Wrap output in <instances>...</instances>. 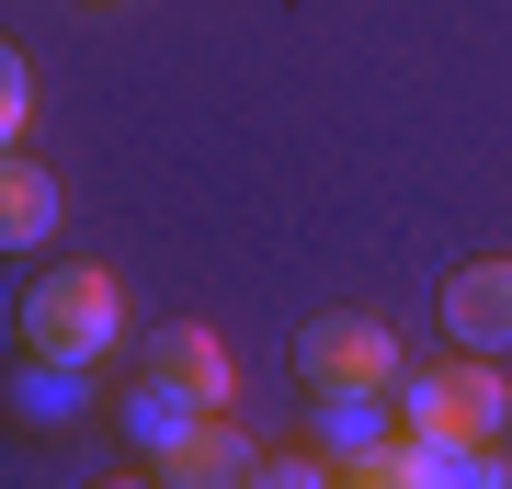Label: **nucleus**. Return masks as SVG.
<instances>
[{
	"label": "nucleus",
	"mask_w": 512,
	"mask_h": 489,
	"mask_svg": "<svg viewBox=\"0 0 512 489\" xmlns=\"http://www.w3.org/2000/svg\"><path fill=\"white\" fill-rule=\"evenodd\" d=\"M114 342H126V285H114V262H69V273H46V285L23 296V353L103 364Z\"/></svg>",
	"instance_id": "f257e3e1"
},
{
	"label": "nucleus",
	"mask_w": 512,
	"mask_h": 489,
	"mask_svg": "<svg viewBox=\"0 0 512 489\" xmlns=\"http://www.w3.org/2000/svg\"><path fill=\"white\" fill-rule=\"evenodd\" d=\"M512 421V387L490 353H456V364H421L399 376V433H433V444H490Z\"/></svg>",
	"instance_id": "f03ea898"
},
{
	"label": "nucleus",
	"mask_w": 512,
	"mask_h": 489,
	"mask_svg": "<svg viewBox=\"0 0 512 489\" xmlns=\"http://www.w3.org/2000/svg\"><path fill=\"white\" fill-rule=\"evenodd\" d=\"M296 376H308V387H353V399H399L410 353H399L387 319L342 308V319H308V330H296Z\"/></svg>",
	"instance_id": "7ed1b4c3"
},
{
	"label": "nucleus",
	"mask_w": 512,
	"mask_h": 489,
	"mask_svg": "<svg viewBox=\"0 0 512 489\" xmlns=\"http://www.w3.org/2000/svg\"><path fill=\"white\" fill-rule=\"evenodd\" d=\"M160 489H262V444L228 410H205L183 444H160Z\"/></svg>",
	"instance_id": "20e7f679"
},
{
	"label": "nucleus",
	"mask_w": 512,
	"mask_h": 489,
	"mask_svg": "<svg viewBox=\"0 0 512 489\" xmlns=\"http://www.w3.org/2000/svg\"><path fill=\"white\" fill-rule=\"evenodd\" d=\"M444 342L456 353H512V262L444 273Z\"/></svg>",
	"instance_id": "39448f33"
},
{
	"label": "nucleus",
	"mask_w": 512,
	"mask_h": 489,
	"mask_svg": "<svg viewBox=\"0 0 512 489\" xmlns=\"http://www.w3.org/2000/svg\"><path fill=\"white\" fill-rule=\"evenodd\" d=\"M399 444V399H353V387H319V455L365 467V455Z\"/></svg>",
	"instance_id": "423d86ee"
},
{
	"label": "nucleus",
	"mask_w": 512,
	"mask_h": 489,
	"mask_svg": "<svg viewBox=\"0 0 512 489\" xmlns=\"http://www.w3.org/2000/svg\"><path fill=\"white\" fill-rule=\"evenodd\" d=\"M148 364H160L171 387H194L205 410H228V387H239V364H228L217 330H160V342H148Z\"/></svg>",
	"instance_id": "0eeeda50"
},
{
	"label": "nucleus",
	"mask_w": 512,
	"mask_h": 489,
	"mask_svg": "<svg viewBox=\"0 0 512 489\" xmlns=\"http://www.w3.org/2000/svg\"><path fill=\"white\" fill-rule=\"evenodd\" d=\"M114 410H126V433H137L148 455H160V444H183L194 421H205V399H194V387H171L160 364H148V376H137V387H126V399H114Z\"/></svg>",
	"instance_id": "6e6552de"
},
{
	"label": "nucleus",
	"mask_w": 512,
	"mask_h": 489,
	"mask_svg": "<svg viewBox=\"0 0 512 489\" xmlns=\"http://www.w3.org/2000/svg\"><path fill=\"white\" fill-rule=\"evenodd\" d=\"M0 239H12V251H35V239H57V182L23 160L12 148V171H0Z\"/></svg>",
	"instance_id": "1a4fd4ad"
},
{
	"label": "nucleus",
	"mask_w": 512,
	"mask_h": 489,
	"mask_svg": "<svg viewBox=\"0 0 512 489\" xmlns=\"http://www.w3.org/2000/svg\"><path fill=\"white\" fill-rule=\"evenodd\" d=\"M80 387H92V364H46V353H35V376H23L12 399L35 410V421H57V410H80Z\"/></svg>",
	"instance_id": "9d476101"
},
{
	"label": "nucleus",
	"mask_w": 512,
	"mask_h": 489,
	"mask_svg": "<svg viewBox=\"0 0 512 489\" xmlns=\"http://www.w3.org/2000/svg\"><path fill=\"white\" fill-rule=\"evenodd\" d=\"M0 126H12V148H23V126H35V69H23V46L0 57Z\"/></svg>",
	"instance_id": "9b49d317"
},
{
	"label": "nucleus",
	"mask_w": 512,
	"mask_h": 489,
	"mask_svg": "<svg viewBox=\"0 0 512 489\" xmlns=\"http://www.w3.org/2000/svg\"><path fill=\"white\" fill-rule=\"evenodd\" d=\"M262 489H342V467H285V455H262Z\"/></svg>",
	"instance_id": "f8f14e48"
},
{
	"label": "nucleus",
	"mask_w": 512,
	"mask_h": 489,
	"mask_svg": "<svg viewBox=\"0 0 512 489\" xmlns=\"http://www.w3.org/2000/svg\"><path fill=\"white\" fill-rule=\"evenodd\" d=\"M114 489H160V478H114Z\"/></svg>",
	"instance_id": "ddd939ff"
}]
</instances>
